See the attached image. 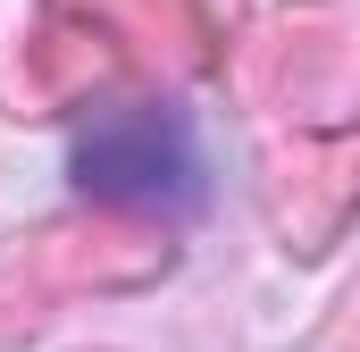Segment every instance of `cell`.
<instances>
[{
  "instance_id": "obj_1",
  "label": "cell",
  "mask_w": 360,
  "mask_h": 352,
  "mask_svg": "<svg viewBox=\"0 0 360 352\" xmlns=\"http://www.w3.org/2000/svg\"><path fill=\"white\" fill-rule=\"evenodd\" d=\"M68 184L84 201H109V210L193 218L210 201V160H201V134H193L184 109L117 101V109H92L68 134Z\"/></svg>"
}]
</instances>
